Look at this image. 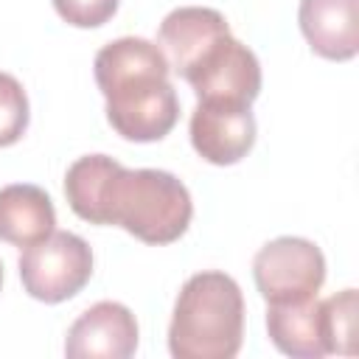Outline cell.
<instances>
[{
	"label": "cell",
	"instance_id": "cell-15",
	"mask_svg": "<svg viewBox=\"0 0 359 359\" xmlns=\"http://www.w3.org/2000/svg\"><path fill=\"white\" fill-rule=\"evenodd\" d=\"M56 14L76 28H98L118 11V0H53Z\"/></svg>",
	"mask_w": 359,
	"mask_h": 359
},
{
	"label": "cell",
	"instance_id": "cell-9",
	"mask_svg": "<svg viewBox=\"0 0 359 359\" xmlns=\"http://www.w3.org/2000/svg\"><path fill=\"white\" fill-rule=\"evenodd\" d=\"M224 34H230V25L222 11L208 6H180L163 17L157 28V45L165 53L168 67L177 76H185Z\"/></svg>",
	"mask_w": 359,
	"mask_h": 359
},
{
	"label": "cell",
	"instance_id": "cell-11",
	"mask_svg": "<svg viewBox=\"0 0 359 359\" xmlns=\"http://www.w3.org/2000/svg\"><path fill=\"white\" fill-rule=\"evenodd\" d=\"M56 227V210L50 196L31 182H14L0 188V241L14 247L36 244Z\"/></svg>",
	"mask_w": 359,
	"mask_h": 359
},
{
	"label": "cell",
	"instance_id": "cell-3",
	"mask_svg": "<svg viewBox=\"0 0 359 359\" xmlns=\"http://www.w3.org/2000/svg\"><path fill=\"white\" fill-rule=\"evenodd\" d=\"M244 342V294L219 272L191 275L174 303L168 351L177 359H233Z\"/></svg>",
	"mask_w": 359,
	"mask_h": 359
},
{
	"label": "cell",
	"instance_id": "cell-12",
	"mask_svg": "<svg viewBox=\"0 0 359 359\" xmlns=\"http://www.w3.org/2000/svg\"><path fill=\"white\" fill-rule=\"evenodd\" d=\"M266 331H269L272 345L286 356L320 359L328 353L317 297L294 300V303H269Z\"/></svg>",
	"mask_w": 359,
	"mask_h": 359
},
{
	"label": "cell",
	"instance_id": "cell-2",
	"mask_svg": "<svg viewBox=\"0 0 359 359\" xmlns=\"http://www.w3.org/2000/svg\"><path fill=\"white\" fill-rule=\"evenodd\" d=\"M95 81L107 98V121L135 143L165 137L180 118V98L168 81V59L157 42L121 36L95 53Z\"/></svg>",
	"mask_w": 359,
	"mask_h": 359
},
{
	"label": "cell",
	"instance_id": "cell-6",
	"mask_svg": "<svg viewBox=\"0 0 359 359\" xmlns=\"http://www.w3.org/2000/svg\"><path fill=\"white\" fill-rule=\"evenodd\" d=\"M182 79L194 87L199 101L222 98L252 104L261 93V65L233 34L216 39Z\"/></svg>",
	"mask_w": 359,
	"mask_h": 359
},
{
	"label": "cell",
	"instance_id": "cell-5",
	"mask_svg": "<svg viewBox=\"0 0 359 359\" xmlns=\"http://www.w3.org/2000/svg\"><path fill=\"white\" fill-rule=\"evenodd\" d=\"M252 278L266 303L309 300L325 280V255L309 238L280 236L255 252Z\"/></svg>",
	"mask_w": 359,
	"mask_h": 359
},
{
	"label": "cell",
	"instance_id": "cell-1",
	"mask_svg": "<svg viewBox=\"0 0 359 359\" xmlns=\"http://www.w3.org/2000/svg\"><path fill=\"white\" fill-rule=\"evenodd\" d=\"M70 210L90 224H118L146 244L177 241L194 216L188 188L163 168H123L107 154L79 157L65 174Z\"/></svg>",
	"mask_w": 359,
	"mask_h": 359
},
{
	"label": "cell",
	"instance_id": "cell-7",
	"mask_svg": "<svg viewBox=\"0 0 359 359\" xmlns=\"http://www.w3.org/2000/svg\"><path fill=\"white\" fill-rule=\"evenodd\" d=\"M191 143L213 165H233L255 146V115L244 101L208 98L191 112Z\"/></svg>",
	"mask_w": 359,
	"mask_h": 359
},
{
	"label": "cell",
	"instance_id": "cell-14",
	"mask_svg": "<svg viewBox=\"0 0 359 359\" xmlns=\"http://www.w3.org/2000/svg\"><path fill=\"white\" fill-rule=\"evenodd\" d=\"M28 129V95L22 84L0 70V149L17 143Z\"/></svg>",
	"mask_w": 359,
	"mask_h": 359
},
{
	"label": "cell",
	"instance_id": "cell-8",
	"mask_svg": "<svg viewBox=\"0 0 359 359\" xmlns=\"http://www.w3.org/2000/svg\"><path fill=\"white\" fill-rule=\"evenodd\" d=\"M137 351V320L115 300H101L79 314L67 328L65 353L70 359H126Z\"/></svg>",
	"mask_w": 359,
	"mask_h": 359
},
{
	"label": "cell",
	"instance_id": "cell-16",
	"mask_svg": "<svg viewBox=\"0 0 359 359\" xmlns=\"http://www.w3.org/2000/svg\"><path fill=\"white\" fill-rule=\"evenodd\" d=\"M0 286H3V264H0Z\"/></svg>",
	"mask_w": 359,
	"mask_h": 359
},
{
	"label": "cell",
	"instance_id": "cell-10",
	"mask_svg": "<svg viewBox=\"0 0 359 359\" xmlns=\"http://www.w3.org/2000/svg\"><path fill=\"white\" fill-rule=\"evenodd\" d=\"M300 31L311 50L331 62H348L359 50L356 0H300Z\"/></svg>",
	"mask_w": 359,
	"mask_h": 359
},
{
	"label": "cell",
	"instance_id": "cell-4",
	"mask_svg": "<svg viewBox=\"0 0 359 359\" xmlns=\"http://www.w3.org/2000/svg\"><path fill=\"white\" fill-rule=\"evenodd\" d=\"M93 275L90 244L67 230H53L50 236L28 244L20 255L22 289L42 303H62L79 294Z\"/></svg>",
	"mask_w": 359,
	"mask_h": 359
},
{
	"label": "cell",
	"instance_id": "cell-13",
	"mask_svg": "<svg viewBox=\"0 0 359 359\" xmlns=\"http://www.w3.org/2000/svg\"><path fill=\"white\" fill-rule=\"evenodd\" d=\"M323 314V337L328 353H353L356 339V289H342L325 300H320Z\"/></svg>",
	"mask_w": 359,
	"mask_h": 359
}]
</instances>
